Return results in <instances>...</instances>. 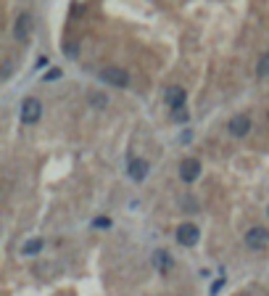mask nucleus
I'll list each match as a JSON object with an SVG mask.
<instances>
[{
  "mask_svg": "<svg viewBox=\"0 0 269 296\" xmlns=\"http://www.w3.org/2000/svg\"><path fill=\"white\" fill-rule=\"evenodd\" d=\"M21 122L24 124H34L42 116V103L37 101V98H27L24 103H21Z\"/></svg>",
  "mask_w": 269,
  "mask_h": 296,
  "instance_id": "obj_1",
  "label": "nucleus"
},
{
  "mask_svg": "<svg viewBox=\"0 0 269 296\" xmlns=\"http://www.w3.org/2000/svg\"><path fill=\"white\" fill-rule=\"evenodd\" d=\"M100 77L106 79V82H111V85H116V88H127V85H130V74H127L124 69H119V66H109V69H103Z\"/></svg>",
  "mask_w": 269,
  "mask_h": 296,
  "instance_id": "obj_2",
  "label": "nucleus"
},
{
  "mask_svg": "<svg viewBox=\"0 0 269 296\" xmlns=\"http://www.w3.org/2000/svg\"><path fill=\"white\" fill-rule=\"evenodd\" d=\"M198 235H201V233H198V228H195L193 222H185V225H180V228H177V241L182 246H195L198 243Z\"/></svg>",
  "mask_w": 269,
  "mask_h": 296,
  "instance_id": "obj_3",
  "label": "nucleus"
},
{
  "mask_svg": "<svg viewBox=\"0 0 269 296\" xmlns=\"http://www.w3.org/2000/svg\"><path fill=\"white\" fill-rule=\"evenodd\" d=\"M245 243H248L251 248H264L269 243V230L266 228H251L248 233H245Z\"/></svg>",
  "mask_w": 269,
  "mask_h": 296,
  "instance_id": "obj_4",
  "label": "nucleus"
},
{
  "mask_svg": "<svg viewBox=\"0 0 269 296\" xmlns=\"http://www.w3.org/2000/svg\"><path fill=\"white\" fill-rule=\"evenodd\" d=\"M148 170H150V167H148L145 159H132L130 164H127V175H130L135 183H143L145 177H148Z\"/></svg>",
  "mask_w": 269,
  "mask_h": 296,
  "instance_id": "obj_5",
  "label": "nucleus"
},
{
  "mask_svg": "<svg viewBox=\"0 0 269 296\" xmlns=\"http://www.w3.org/2000/svg\"><path fill=\"white\" fill-rule=\"evenodd\" d=\"M198 175H201V164H198V159H185L180 164V177L185 183H193Z\"/></svg>",
  "mask_w": 269,
  "mask_h": 296,
  "instance_id": "obj_6",
  "label": "nucleus"
},
{
  "mask_svg": "<svg viewBox=\"0 0 269 296\" xmlns=\"http://www.w3.org/2000/svg\"><path fill=\"white\" fill-rule=\"evenodd\" d=\"M185 98H188V96H185V90L180 85H172L167 90V103H169V109H174V111L185 109Z\"/></svg>",
  "mask_w": 269,
  "mask_h": 296,
  "instance_id": "obj_7",
  "label": "nucleus"
},
{
  "mask_svg": "<svg viewBox=\"0 0 269 296\" xmlns=\"http://www.w3.org/2000/svg\"><path fill=\"white\" fill-rule=\"evenodd\" d=\"M230 133L235 135V138H243V135H248V133H251V116H245V114L235 116V119L230 122Z\"/></svg>",
  "mask_w": 269,
  "mask_h": 296,
  "instance_id": "obj_8",
  "label": "nucleus"
},
{
  "mask_svg": "<svg viewBox=\"0 0 269 296\" xmlns=\"http://www.w3.org/2000/svg\"><path fill=\"white\" fill-rule=\"evenodd\" d=\"M29 29H32V16L29 14H21L19 21H16V40H24L27 34H29Z\"/></svg>",
  "mask_w": 269,
  "mask_h": 296,
  "instance_id": "obj_9",
  "label": "nucleus"
},
{
  "mask_svg": "<svg viewBox=\"0 0 269 296\" xmlns=\"http://www.w3.org/2000/svg\"><path fill=\"white\" fill-rule=\"evenodd\" d=\"M153 265H156L161 272H167V270L172 267V257H169L167 251H156V254H153Z\"/></svg>",
  "mask_w": 269,
  "mask_h": 296,
  "instance_id": "obj_10",
  "label": "nucleus"
},
{
  "mask_svg": "<svg viewBox=\"0 0 269 296\" xmlns=\"http://www.w3.org/2000/svg\"><path fill=\"white\" fill-rule=\"evenodd\" d=\"M21 251H24V254H37V251H42V238H32V241H27Z\"/></svg>",
  "mask_w": 269,
  "mask_h": 296,
  "instance_id": "obj_11",
  "label": "nucleus"
},
{
  "mask_svg": "<svg viewBox=\"0 0 269 296\" xmlns=\"http://www.w3.org/2000/svg\"><path fill=\"white\" fill-rule=\"evenodd\" d=\"M256 74H259V77H269V53L261 56L259 66H256Z\"/></svg>",
  "mask_w": 269,
  "mask_h": 296,
  "instance_id": "obj_12",
  "label": "nucleus"
},
{
  "mask_svg": "<svg viewBox=\"0 0 269 296\" xmlns=\"http://www.w3.org/2000/svg\"><path fill=\"white\" fill-rule=\"evenodd\" d=\"M92 103H95L98 109H103V106H106V98H103L100 93H92Z\"/></svg>",
  "mask_w": 269,
  "mask_h": 296,
  "instance_id": "obj_13",
  "label": "nucleus"
},
{
  "mask_svg": "<svg viewBox=\"0 0 269 296\" xmlns=\"http://www.w3.org/2000/svg\"><path fill=\"white\" fill-rule=\"evenodd\" d=\"M92 225H95V228H111V220H109V217H98Z\"/></svg>",
  "mask_w": 269,
  "mask_h": 296,
  "instance_id": "obj_14",
  "label": "nucleus"
},
{
  "mask_svg": "<svg viewBox=\"0 0 269 296\" xmlns=\"http://www.w3.org/2000/svg\"><path fill=\"white\" fill-rule=\"evenodd\" d=\"M174 119H177V122H185V119H188V111H185V109H177V111H174Z\"/></svg>",
  "mask_w": 269,
  "mask_h": 296,
  "instance_id": "obj_15",
  "label": "nucleus"
},
{
  "mask_svg": "<svg viewBox=\"0 0 269 296\" xmlns=\"http://www.w3.org/2000/svg\"><path fill=\"white\" fill-rule=\"evenodd\" d=\"M58 77H61V69H50L48 72V79H58Z\"/></svg>",
  "mask_w": 269,
  "mask_h": 296,
  "instance_id": "obj_16",
  "label": "nucleus"
}]
</instances>
